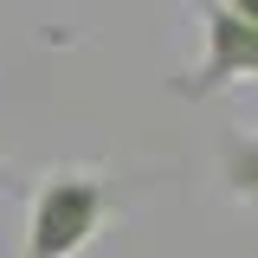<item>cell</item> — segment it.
<instances>
[{
	"label": "cell",
	"mask_w": 258,
	"mask_h": 258,
	"mask_svg": "<svg viewBox=\"0 0 258 258\" xmlns=\"http://www.w3.org/2000/svg\"><path fill=\"white\" fill-rule=\"evenodd\" d=\"M110 220V181L97 168H52L26 207V252L20 258H78Z\"/></svg>",
	"instance_id": "6da1fadb"
},
{
	"label": "cell",
	"mask_w": 258,
	"mask_h": 258,
	"mask_svg": "<svg viewBox=\"0 0 258 258\" xmlns=\"http://www.w3.org/2000/svg\"><path fill=\"white\" fill-rule=\"evenodd\" d=\"M220 181L232 200H252L258 207V129H232L220 149Z\"/></svg>",
	"instance_id": "3957f363"
},
{
	"label": "cell",
	"mask_w": 258,
	"mask_h": 258,
	"mask_svg": "<svg viewBox=\"0 0 258 258\" xmlns=\"http://www.w3.org/2000/svg\"><path fill=\"white\" fill-rule=\"evenodd\" d=\"M0 187H7V161H0Z\"/></svg>",
	"instance_id": "5b68a950"
},
{
	"label": "cell",
	"mask_w": 258,
	"mask_h": 258,
	"mask_svg": "<svg viewBox=\"0 0 258 258\" xmlns=\"http://www.w3.org/2000/svg\"><path fill=\"white\" fill-rule=\"evenodd\" d=\"M220 7H226V13H239V20H252V26H258V0H220Z\"/></svg>",
	"instance_id": "277c9868"
},
{
	"label": "cell",
	"mask_w": 258,
	"mask_h": 258,
	"mask_svg": "<svg viewBox=\"0 0 258 258\" xmlns=\"http://www.w3.org/2000/svg\"><path fill=\"white\" fill-rule=\"evenodd\" d=\"M200 26H207V58L194 64V78L174 84V97H220L232 84H258V26L252 20H239V13H226L220 0H200Z\"/></svg>",
	"instance_id": "7a4b0ae2"
}]
</instances>
